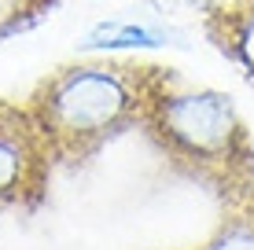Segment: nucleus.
<instances>
[{"mask_svg":"<svg viewBox=\"0 0 254 250\" xmlns=\"http://www.w3.org/2000/svg\"><path fill=\"white\" fill-rule=\"evenodd\" d=\"M199 250H254V195L225 202L221 225Z\"/></svg>","mask_w":254,"mask_h":250,"instance_id":"obj_6","label":"nucleus"},{"mask_svg":"<svg viewBox=\"0 0 254 250\" xmlns=\"http://www.w3.org/2000/svg\"><path fill=\"white\" fill-rule=\"evenodd\" d=\"M52 4L56 0H0V41L33 26Z\"/></svg>","mask_w":254,"mask_h":250,"instance_id":"obj_7","label":"nucleus"},{"mask_svg":"<svg viewBox=\"0 0 254 250\" xmlns=\"http://www.w3.org/2000/svg\"><path fill=\"white\" fill-rule=\"evenodd\" d=\"M173 30L170 26H151V22H136V19H111L100 22L89 37L81 41L85 51H118V48H159L170 45Z\"/></svg>","mask_w":254,"mask_h":250,"instance_id":"obj_5","label":"nucleus"},{"mask_svg":"<svg viewBox=\"0 0 254 250\" xmlns=\"http://www.w3.org/2000/svg\"><path fill=\"white\" fill-rule=\"evenodd\" d=\"M173 77V66L140 63L133 55L77 59L45 74L22 103L45 136L56 169H77L118 136L144 129L147 110Z\"/></svg>","mask_w":254,"mask_h":250,"instance_id":"obj_1","label":"nucleus"},{"mask_svg":"<svg viewBox=\"0 0 254 250\" xmlns=\"http://www.w3.org/2000/svg\"><path fill=\"white\" fill-rule=\"evenodd\" d=\"M56 173L45 136L22 100H0V213H33Z\"/></svg>","mask_w":254,"mask_h":250,"instance_id":"obj_3","label":"nucleus"},{"mask_svg":"<svg viewBox=\"0 0 254 250\" xmlns=\"http://www.w3.org/2000/svg\"><path fill=\"white\" fill-rule=\"evenodd\" d=\"M206 41L254 85V0H206L203 7Z\"/></svg>","mask_w":254,"mask_h":250,"instance_id":"obj_4","label":"nucleus"},{"mask_svg":"<svg viewBox=\"0 0 254 250\" xmlns=\"http://www.w3.org/2000/svg\"><path fill=\"white\" fill-rule=\"evenodd\" d=\"M144 133L177 173L214 192L221 206L254 195V129L229 92L191 89L177 74L147 110Z\"/></svg>","mask_w":254,"mask_h":250,"instance_id":"obj_2","label":"nucleus"}]
</instances>
